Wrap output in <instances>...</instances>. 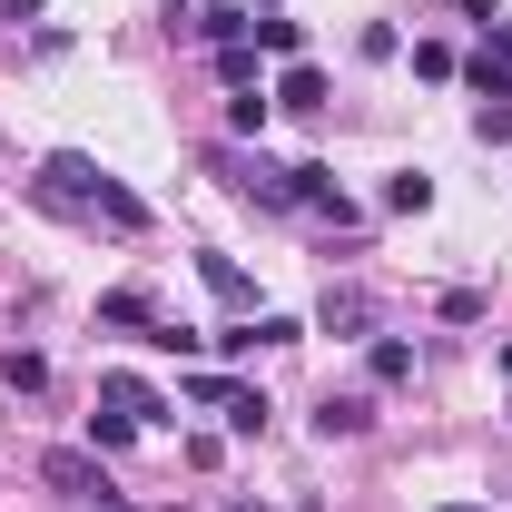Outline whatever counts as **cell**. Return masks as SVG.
<instances>
[{
    "label": "cell",
    "instance_id": "6da1fadb",
    "mask_svg": "<svg viewBox=\"0 0 512 512\" xmlns=\"http://www.w3.org/2000/svg\"><path fill=\"white\" fill-rule=\"evenodd\" d=\"M40 207H60V217H99V227H119V237H148V197L119 188L99 158H79V148H50L40 158V178H30Z\"/></svg>",
    "mask_w": 512,
    "mask_h": 512
},
{
    "label": "cell",
    "instance_id": "7a4b0ae2",
    "mask_svg": "<svg viewBox=\"0 0 512 512\" xmlns=\"http://www.w3.org/2000/svg\"><path fill=\"white\" fill-rule=\"evenodd\" d=\"M40 483H50V493H69V503H119V493H109V473H99V453H79V444H50L40 453Z\"/></svg>",
    "mask_w": 512,
    "mask_h": 512
},
{
    "label": "cell",
    "instance_id": "3957f363",
    "mask_svg": "<svg viewBox=\"0 0 512 512\" xmlns=\"http://www.w3.org/2000/svg\"><path fill=\"white\" fill-rule=\"evenodd\" d=\"M207 168H217L237 197H256V207H296V178H286V168H266V158H247V148H217Z\"/></svg>",
    "mask_w": 512,
    "mask_h": 512
},
{
    "label": "cell",
    "instance_id": "277c9868",
    "mask_svg": "<svg viewBox=\"0 0 512 512\" xmlns=\"http://www.w3.org/2000/svg\"><path fill=\"white\" fill-rule=\"evenodd\" d=\"M99 414H128V424L148 434V424H168V394L148 375H119V365H109V375H99Z\"/></svg>",
    "mask_w": 512,
    "mask_h": 512
},
{
    "label": "cell",
    "instance_id": "5b68a950",
    "mask_svg": "<svg viewBox=\"0 0 512 512\" xmlns=\"http://www.w3.org/2000/svg\"><path fill=\"white\" fill-rule=\"evenodd\" d=\"M296 178V207H316V217H335V227H355V197L335 188V168L325 158H306V168H286Z\"/></svg>",
    "mask_w": 512,
    "mask_h": 512
},
{
    "label": "cell",
    "instance_id": "8992f818",
    "mask_svg": "<svg viewBox=\"0 0 512 512\" xmlns=\"http://www.w3.org/2000/svg\"><path fill=\"white\" fill-rule=\"evenodd\" d=\"M316 335H375V296H365V286H325Z\"/></svg>",
    "mask_w": 512,
    "mask_h": 512
},
{
    "label": "cell",
    "instance_id": "52a82bcc",
    "mask_svg": "<svg viewBox=\"0 0 512 512\" xmlns=\"http://www.w3.org/2000/svg\"><path fill=\"white\" fill-rule=\"evenodd\" d=\"M276 109L316 119V109H325V69H316V60H286V79H276Z\"/></svg>",
    "mask_w": 512,
    "mask_h": 512
},
{
    "label": "cell",
    "instance_id": "ba28073f",
    "mask_svg": "<svg viewBox=\"0 0 512 512\" xmlns=\"http://www.w3.org/2000/svg\"><path fill=\"white\" fill-rule=\"evenodd\" d=\"M99 325H148V335H158V296H148V286H109V296H99Z\"/></svg>",
    "mask_w": 512,
    "mask_h": 512
},
{
    "label": "cell",
    "instance_id": "9c48e42d",
    "mask_svg": "<svg viewBox=\"0 0 512 512\" xmlns=\"http://www.w3.org/2000/svg\"><path fill=\"white\" fill-rule=\"evenodd\" d=\"M197 276H207V296H217V306H256V286H247V266H237V256H197Z\"/></svg>",
    "mask_w": 512,
    "mask_h": 512
},
{
    "label": "cell",
    "instance_id": "30bf717a",
    "mask_svg": "<svg viewBox=\"0 0 512 512\" xmlns=\"http://www.w3.org/2000/svg\"><path fill=\"white\" fill-rule=\"evenodd\" d=\"M365 375L375 384H414V345H404V335H375V345H365Z\"/></svg>",
    "mask_w": 512,
    "mask_h": 512
},
{
    "label": "cell",
    "instance_id": "8fae6325",
    "mask_svg": "<svg viewBox=\"0 0 512 512\" xmlns=\"http://www.w3.org/2000/svg\"><path fill=\"white\" fill-rule=\"evenodd\" d=\"M316 424H325V434H365V424H375V394H325Z\"/></svg>",
    "mask_w": 512,
    "mask_h": 512
},
{
    "label": "cell",
    "instance_id": "7c38bea8",
    "mask_svg": "<svg viewBox=\"0 0 512 512\" xmlns=\"http://www.w3.org/2000/svg\"><path fill=\"white\" fill-rule=\"evenodd\" d=\"M384 207H394V217H424V207H434V178H424V168L384 178Z\"/></svg>",
    "mask_w": 512,
    "mask_h": 512
},
{
    "label": "cell",
    "instance_id": "4fadbf2b",
    "mask_svg": "<svg viewBox=\"0 0 512 512\" xmlns=\"http://www.w3.org/2000/svg\"><path fill=\"white\" fill-rule=\"evenodd\" d=\"M266 109H276L266 89H237V99H227V128H237V138H266Z\"/></svg>",
    "mask_w": 512,
    "mask_h": 512
},
{
    "label": "cell",
    "instance_id": "5bb4252c",
    "mask_svg": "<svg viewBox=\"0 0 512 512\" xmlns=\"http://www.w3.org/2000/svg\"><path fill=\"white\" fill-rule=\"evenodd\" d=\"M463 79H473L483 99H512V60H493V50H473V60H463Z\"/></svg>",
    "mask_w": 512,
    "mask_h": 512
},
{
    "label": "cell",
    "instance_id": "9a60e30c",
    "mask_svg": "<svg viewBox=\"0 0 512 512\" xmlns=\"http://www.w3.org/2000/svg\"><path fill=\"white\" fill-rule=\"evenodd\" d=\"M128 444H138L128 414H89V453H128Z\"/></svg>",
    "mask_w": 512,
    "mask_h": 512
},
{
    "label": "cell",
    "instance_id": "2e32d148",
    "mask_svg": "<svg viewBox=\"0 0 512 512\" xmlns=\"http://www.w3.org/2000/svg\"><path fill=\"white\" fill-rule=\"evenodd\" d=\"M473 138H483V148H512V99H483V109H473Z\"/></svg>",
    "mask_w": 512,
    "mask_h": 512
},
{
    "label": "cell",
    "instance_id": "e0dca14e",
    "mask_svg": "<svg viewBox=\"0 0 512 512\" xmlns=\"http://www.w3.org/2000/svg\"><path fill=\"white\" fill-rule=\"evenodd\" d=\"M256 50H276V60H306V30H296V20H256Z\"/></svg>",
    "mask_w": 512,
    "mask_h": 512
},
{
    "label": "cell",
    "instance_id": "ac0fdd59",
    "mask_svg": "<svg viewBox=\"0 0 512 512\" xmlns=\"http://www.w3.org/2000/svg\"><path fill=\"white\" fill-rule=\"evenodd\" d=\"M217 414H227V424H237V434H266V394H247V384H237V394H227V404H217Z\"/></svg>",
    "mask_w": 512,
    "mask_h": 512
},
{
    "label": "cell",
    "instance_id": "d6986e66",
    "mask_svg": "<svg viewBox=\"0 0 512 512\" xmlns=\"http://www.w3.org/2000/svg\"><path fill=\"white\" fill-rule=\"evenodd\" d=\"M217 79H227V89H256V50H247V40L217 50Z\"/></svg>",
    "mask_w": 512,
    "mask_h": 512
},
{
    "label": "cell",
    "instance_id": "ffe728a7",
    "mask_svg": "<svg viewBox=\"0 0 512 512\" xmlns=\"http://www.w3.org/2000/svg\"><path fill=\"white\" fill-rule=\"evenodd\" d=\"M453 69H463V60H453V40H414V79H453Z\"/></svg>",
    "mask_w": 512,
    "mask_h": 512
},
{
    "label": "cell",
    "instance_id": "44dd1931",
    "mask_svg": "<svg viewBox=\"0 0 512 512\" xmlns=\"http://www.w3.org/2000/svg\"><path fill=\"white\" fill-rule=\"evenodd\" d=\"M0 375H10V394H40V384H50V365H40V355H10Z\"/></svg>",
    "mask_w": 512,
    "mask_h": 512
},
{
    "label": "cell",
    "instance_id": "7402d4cb",
    "mask_svg": "<svg viewBox=\"0 0 512 512\" xmlns=\"http://www.w3.org/2000/svg\"><path fill=\"white\" fill-rule=\"evenodd\" d=\"M493 60H512V10H503V20H493Z\"/></svg>",
    "mask_w": 512,
    "mask_h": 512
},
{
    "label": "cell",
    "instance_id": "603a6c76",
    "mask_svg": "<svg viewBox=\"0 0 512 512\" xmlns=\"http://www.w3.org/2000/svg\"><path fill=\"white\" fill-rule=\"evenodd\" d=\"M0 20H40V0H0Z\"/></svg>",
    "mask_w": 512,
    "mask_h": 512
},
{
    "label": "cell",
    "instance_id": "cb8c5ba5",
    "mask_svg": "<svg viewBox=\"0 0 512 512\" xmlns=\"http://www.w3.org/2000/svg\"><path fill=\"white\" fill-rule=\"evenodd\" d=\"M434 512H493V503H434Z\"/></svg>",
    "mask_w": 512,
    "mask_h": 512
},
{
    "label": "cell",
    "instance_id": "d4e9b609",
    "mask_svg": "<svg viewBox=\"0 0 512 512\" xmlns=\"http://www.w3.org/2000/svg\"><path fill=\"white\" fill-rule=\"evenodd\" d=\"M197 10H237V0H197Z\"/></svg>",
    "mask_w": 512,
    "mask_h": 512
},
{
    "label": "cell",
    "instance_id": "484cf974",
    "mask_svg": "<svg viewBox=\"0 0 512 512\" xmlns=\"http://www.w3.org/2000/svg\"><path fill=\"white\" fill-rule=\"evenodd\" d=\"M503 375H512V345H503Z\"/></svg>",
    "mask_w": 512,
    "mask_h": 512
},
{
    "label": "cell",
    "instance_id": "4316f807",
    "mask_svg": "<svg viewBox=\"0 0 512 512\" xmlns=\"http://www.w3.org/2000/svg\"><path fill=\"white\" fill-rule=\"evenodd\" d=\"M227 512H256V503H227Z\"/></svg>",
    "mask_w": 512,
    "mask_h": 512
}]
</instances>
